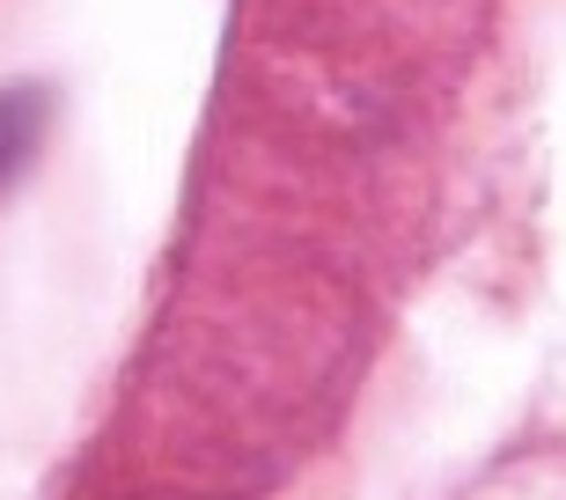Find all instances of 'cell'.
I'll list each match as a JSON object with an SVG mask.
<instances>
[{"mask_svg":"<svg viewBox=\"0 0 566 500\" xmlns=\"http://www.w3.org/2000/svg\"><path fill=\"white\" fill-rule=\"evenodd\" d=\"M38 118H44V88H0V191L15 185L22 163H30Z\"/></svg>","mask_w":566,"mask_h":500,"instance_id":"obj_1","label":"cell"}]
</instances>
